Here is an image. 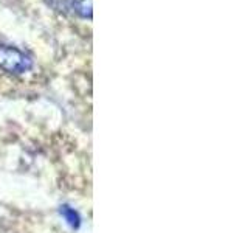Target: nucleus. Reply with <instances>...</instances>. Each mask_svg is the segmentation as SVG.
Returning a JSON list of instances; mask_svg holds the SVG:
<instances>
[{"mask_svg":"<svg viewBox=\"0 0 248 233\" xmlns=\"http://www.w3.org/2000/svg\"><path fill=\"white\" fill-rule=\"evenodd\" d=\"M0 67L10 73H25L33 67L31 61L25 53H22L16 47H0Z\"/></svg>","mask_w":248,"mask_h":233,"instance_id":"obj_1","label":"nucleus"},{"mask_svg":"<svg viewBox=\"0 0 248 233\" xmlns=\"http://www.w3.org/2000/svg\"><path fill=\"white\" fill-rule=\"evenodd\" d=\"M72 6L81 17L92 19V0H72Z\"/></svg>","mask_w":248,"mask_h":233,"instance_id":"obj_2","label":"nucleus"}]
</instances>
